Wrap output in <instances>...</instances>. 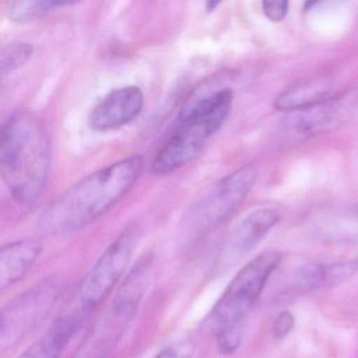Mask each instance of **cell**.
<instances>
[{
    "instance_id": "6da1fadb",
    "label": "cell",
    "mask_w": 358,
    "mask_h": 358,
    "mask_svg": "<svg viewBox=\"0 0 358 358\" xmlns=\"http://www.w3.org/2000/svg\"><path fill=\"white\" fill-rule=\"evenodd\" d=\"M143 165V157L134 155L85 176L45 209L39 217V229L62 236L94 223L129 194Z\"/></svg>"
},
{
    "instance_id": "7a4b0ae2",
    "label": "cell",
    "mask_w": 358,
    "mask_h": 358,
    "mask_svg": "<svg viewBox=\"0 0 358 358\" xmlns=\"http://www.w3.org/2000/svg\"><path fill=\"white\" fill-rule=\"evenodd\" d=\"M52 161L49 133L34 113L20 110L0 131V171L13 200L32 206L45 190Z\"/></svg>"
},
{
    "instance_id": "3957f363",
    "label": "cell",
    "mask_w": 358,
    "mask_h": 358,
    "mask_svg": "<svg viewBox=\"0 0 358 358\" xmlns=\"http://www.w3.org/2000/svg\"><path fill=\"white\" fill-rule=\"evenodd\" d=\"M282 253L268 250L236 273L207 317V327L222 353H234L242 343L245 320L268 278L282 261Z\"/></svg>"
},
{
    "instance_id": "277c9868",
    "label": "cell",
    "mask_w": 358,
    "mask_h": 358,
    "mask_svg": "<svg viewBox=\"0 0 358 358\" xmlns=\"http://www.w3.org/2000/svg\"><path fill=\"white\" fill-rule=\"evenodd\" d=\"M234 97L231 90H220L186 110L173 135L155 156L152 173L169 175L194 160L227 120Z\"/></svg>"
},
{
    "instance_id": "5b68a950",
    "label": "cell",
    "mask_w": 358,
    "mask_h": 358,
    "mask_svg": "<svg viewBox=\"0 0 358 358\" xmlns=\"http://www.w3.org/2000/svg\"><path fill=\"white\" fill-rule=\"evenodd\" d=\"M139 238V230L135 226L123 230L98 257L64 312L85 324L122 278Z\"/></svg>"
},
{
    "instance_id": "8992f818",
    "label": "cell",
    "mask_w": 358,
    "mask_h": 358,
    "mask_svg": "<svg viewBox=\"0 0 358 358\" xmlns=\"http://www.w3.org/2000/svg\"><path fill=\"white\" fill-rule=\"evenodd\" d=\"M257 179V169L252 165L222 179L186 215L184 236L196 240L217 229L243 204Z\"/></svg>"
},
{
    "instance_id": "52a82bcc",
    "label": "cell",
    "mask_w": 358,
    "mask_h": 358,
    "mask_svg": "<svg viewBox=\"0 0 358 358\" xmlns=\"http://www.w3.org/2000/svg\"><path fill=\"white\" fill-rule=\"evenodd\" d=\"M62 284L49 278L10 301L1 312L0 349L5 352L22 343L47 320L62 295Z\"/></svg>"
},
{
    "instance_id": "ba28073f",
    "label": "cell",
    "mask_w": 358,
    "mask_h": 358,
    "mask_svg": "<svg viewBox=\"0 0 358 358\" xmlns=\"http://www.w3.org/2000/svg\"><path fill=\"white\" fill-rule=\"evenodd\" d=\"M358 113V87L336 93L322 101L289 113L278 133V143L289 144L334 131Z\"/></svg>"
},
{
    "instance_id": "9c48e42d",
    "label": "cell",
    "mask_w": 358,
    "mask_h": 358,
    "mask_svg": "<svg viewBox=\"0 0 358 358\" xmlns=\"http://www.w3.org/2000/svg\"><path fill=\"white\" fill-rule=\"evenodd\" d=\"M280 213L271 207L255 209L226 238L213 266L215 274H224L238 265L280 221Z\"/></svg>"
},
{
    "instance_id": "30bf717a",
    "label": "cell",
    "mask_w": 358,
    "mask_h": 358,
    "mask_svg": "<svg viewBox=\"0 0 358 358\" xmlns=\"http://www.w3.org/2000/svg\"><path fill=\"white\" fill-rule=\"evenodd\" d=\"M143 106L144 96L139 87L129 85L114 90L94 106L90 127L99 133L121 129L141 114Z\"/></svg>"
},
{
    "instance_id": "8fae6325",
    "label": "cell",
    "mask_w": 358,
    "mask_h": 358,
    "mask_svg": "<svg viewBox=\"0 0 358 358\" xmlns=\"http://www.w3.org/2000/svg\"><path fill=\"white\" fill-rule=\"evenodd\" d=\"M154 261L152 257H145L131 270L119 287L110 306V318L122 326L129 324L150 289Z\"/></svg>"
},
{
    "instance_id": "7c38bea8",
    "label": "cell",
    "mask_w": 358,
    "mask_h": 358,
    "mask_svg": "<svg viewBox=\"0 0 358 358\" xmlns=\"http://www.w3.org/2000/svg\"><path fill=\"white\" fill-rule=\"evenodd\" d=\"M43 245L34 238L15 241L0 250V290L6 291L20 282L35 265Z\"/></svg>"
},
{
    "instance_id": "4fadbf2b",
    "label": "cell",
    "mask_w": 358,
    "mask_h": 358,
    "mask_svg": "<svg viewBox=\"0 0 358 358\" xmlns=\"http://www.w3.org/2000/svg\"><path fill=\"white\" fill-rule=\"evenodd\" d=\"M83 322L62 312L50 328L17 358H62Z\"/></svg>"
},
{
    "instance_id": "5bb4252c",
    "label": "cell",
    "mask_w": 358,
    "mask_h": 358,
    "mask_svg": "<svg viewBox=\"0 0 358 358\" xmlns=\"http://www.w3.org/2000/svg\"><path fill=\"white\" fill-rule=\"evenodd\" d=\"M358 272V259L308 264L297 271V282L308 290H328L349 282Z\"/></svg>"
},
{
    "instance_id": "9a60e30c",
    "label": "cell",
    "mask_w": 358,
    "mask_h": 358,
    "mask_svg": "<svg viewBox=\"0 0 358 358\" xmlns=\"http://www.w3.org/2000/svg\"><path fill=\"white\" fill-rule=\"evenodd\" d=\"M332 87V79L329 76L308 77L280 93L274 106L276 110L289 113L308 108L334 95L331 94Z\"/></svg>"
},
{
    "instance_id": "2e32d148",
    "label": "cell",
    "mask_w": 358,
    "mask_h": 358,
    "mask_svg": "<svg viewBox=\"0 0 358 358\" xmlns=\"http://www.w3.org/2000/svg\"><path fill=\"white\" fill-rule=\"evenodd\" d=\"M72 5L75 3L62 0H14L5 3V13L15 24H31L45 17L54 10Z\"/></svg>"
},
{
    "instance_id": "e0dca14e",
    "label": "cell",
    "mask_w": 358,
    "mask_h": 358,
    "mask_svg": "<svg viewBox=\"0 0 358 358\" xmlns=\"http://www.w3.org/2000/svg\"><path fill=\"white\" fill-rule=\"evenodd\" d=\"M34 49L32 45L24 43H13L6 45L0 56L1 75L7 76L22 68L32 57Z\"/></svg>"
},
{
    "instance_id": "ac0fdd59",
    "label": "cell",
    "mask_w": 358,
    "mask_h": 358,
    "mask_svg": "<svg viewBox=\"0 0 358 358\" xmlns=\"http://www.w3.org/2000/svg\"><path fill=\"white\" fill-rule=\"evenodd\" d=\"M294 316L291 312L282 311L276 316L272 326L274 338L284 339L294 328Z\"/></svg>"
},
{
    "instance_id": "d6986e66",
    "label": "cell",
    "mask_w": 358,
    "mask_h": 358,
    "mask_svg": "<svg viewBox=\"0 0 358 358\" xmlns=\"http://www.w3.org/2000/svg\"><path fill=\"white\" fill-rule=\"evenodd\" d=\"M262 6L266 17L271 22H282L288 14V1H264Z\"/></svg>"
},
{
    "instance_id": "ffe728a7",
    "label": "cell",
    "mask_w": 358,
    "mask_h": 358,
    "mask_svg": "<svg viewBox=\"0 0 358 358\" xmlns=\"http://www.w3.org/2000/svg\"><path fill=\"white\" fill-rule=\"evenodd\" d=\"M194 350L188 343H176L161 350L152 358H192Z\"/></svg>"
},
{
    "instance_id": "44dd1931",
    "label": "cell",
    "mask_w": 358,
    "mask_h": 358,
    "mask_svg": "<svg viewBox=\"0 0 358 358\" xmlns=\"http://www.w3.org/2000/svg\"><path fill=\"white\" fill-rule=\"evenodd\" d=\"M220 5H221V1H207L205 9L207 12H213Z\"/></svg>"
}]
</instances>
